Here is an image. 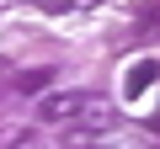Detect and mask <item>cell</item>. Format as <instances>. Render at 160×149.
Listing matches in <instances>:
<instances>
[{
    "label": "cell",
    "mask_w": 160,
    "mask_h": 149,
    "mask_svg": "<svg viewBox=\"0 0 160 149\" xmlns=\"http://www.w3.org/2000/svg\"><path fill=\"white\" fill-rule=\"evenodd\" d=\"M155 85H160V59H133V64L123 69V101H128V107H139Z\"/></svg>",
    "instance_id": "1"
},
{
    "label": "cell",
    "mask_w": 160,
    "mask_h": 149,
    "mask_svg": "<svg viewBox=\"0 0 160 149\" xmlns=\"http://www.w3.org/2000/svg\"><path fill=\"white\" fill-rule=\"evenodd\" d=\"M118 123H123V112H118V107L86 101V107H80V128H75V138H80V133H112Z\"/></svg>",
    "instance_id": "2"
},
{
    "label": "cell",
    "mask_w": 160,
    "mask_h": 149,
    "mask_svg": "<svg viewBox=\"0 0 160 149\" xmlns=\"http://www.w3.org/2000/svg\"><path fill=\"white\" fill-rule=\"evenodd\" d=\"M80 107H86L80 91H59V96H48V101L38 107V117H43V123H64V117H75Z\"/></svg>",
    "instance_id": "3"
},
{
    "label": "cell",
    "mask_w": 160,
    "mask_h": 149,
    "mask_svg": "<svg viewBox=\"0 0 160 149\" xmlns=\"http://www.w3.org/2000/svg\"><path fill=\"white\" fill-rule=\"evenodd\" d=\"M16 85H22V91H38V85H48V69H27V74H16Z\"/></svg>",
    "instance_id": "4"
},
{
    "label": "cell",
    "mask_w": 160,
    "mask_h": 149,
    "mask_svg": "<svg viewBox=\"0 0 160 149\" xmlns=\"http://www.w3.org/2000/svg\"><path fill=\"white\" fill-rule=\"evenodd\" d=\"M32 6H43V11H64L69 0H32Z\"/></svg>",
    "instance_id": "5"
},
{
    "label": "cell",
    "mask_w": 160,
    "mask_h": 149,
    "mask_svg": "<svg viewBox=\"0 0 160 149\" xmlns=\"http://www.w3.org/2000/svg\"><path fill=\"white\" fill-rule=\"evenodd\" d=\"M69 6H75V11H91V6H102V0H69Z\"/></svg>",
    "instance_id": "6"
}]
</instances>
